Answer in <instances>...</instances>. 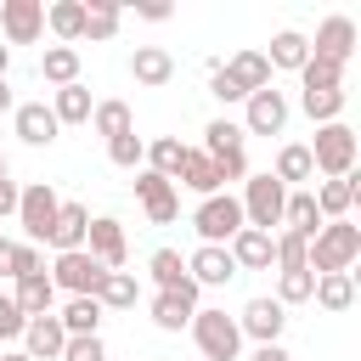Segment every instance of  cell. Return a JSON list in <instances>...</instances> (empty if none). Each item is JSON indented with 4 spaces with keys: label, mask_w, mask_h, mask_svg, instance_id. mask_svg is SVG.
Instances as JSON below:
<instances>
[{
    "label": "cell",
    "mask_w": 361,
    "mask_h": 361,
    "mask_svg": "<svg viewBox=\"0 0 361 361\" xmlns=\"http://www.w3.org/2000/svg\"><path fill=\"white\" fill-rule=\"evenodd\" d=\"M192 226H197V237H203V243L226 248V243L243 231V203H237L231 192H214V197H203V203H197Z\"/></svg>",
    "instance_id": "obj_6"
},
{
    "label": "cell",
    "mask_w": 361,
    "mask_h": 361,
    "mask_svg": "<svg viewBox=\"0 0 361 361\" xmlns=\"http://www.w3.org/2000/svg\"><path fill=\"white\" fill-rule=\"evenodd\" d=\"M90 124H96V135H102V141H113V135H130V130H135V118H130V107H124V102H96V107H90Z\"/></svg>",
    "instance_id": "obj_39"
},
{
    "label": "cell",
    "mask_w": 361,
    "mask_h": 361,
    "mask_svg": "<svg viewBox=\"0 0 361 361\" xmlns=\"http://www.w3.org/2000/svg\"><path fill=\"white\" fill-rule=\"evenodd\" d=\"M197 293H203L197 282H186V288H175V293H152V305H147V310H152V327H158V333H180V327L192 322V310H197Z\"/></svg>",
    "instance_id": "obj_14"
},
{
    "label": "cell",
    "mask_w": 361,
    "mask_h": 361,
    "mask_svg": "<svg viewBox=\"0 0 361 361\" xmlns=\"http://www.w3.org/2000/svg\"><path fill=\"white\" fill-rule=\"evenodd\" d=\"M6 271H11V243L0 237V276H6Z\"/></svg>",
    "instance_id": "obj_51"
},
{
    "label": "cell",
    "mask_w": 361,
    "mask_h": 361,
    "mask_svg": "<svg viewBox=\"0 0 361 361\" xmlns=\"http://www.w3.org/2000/svg\"><path fill=\"white\" fill-rule=\"evenodd\" d=\"M282 327H288V310L276 299H248L243 316H237V333L254 338V344H282Z\"/></svg>",
    "instance_id": "obj_12"
},
{
    "label": "cell",
    "mask_w": 361,
    "mask_h": 361,
    "mask_svg": "<svg viewBox=\"0 0 361 361\" xmlns=\"http://www.w3.org/2000/svg\"><path fill=\"white\" fill-rule=\"evenodd\" d=\"M130 79L147 85V90H164V85L175 79V56H169L164 45H135V51H130Z\"/></svg>",
    "instance_id": "obj_18"
},
{
    "label": "cell",
    "mask_w": 361,
    "mask_h": 361,
    "mask_svg": "<svg viewBox=\"0 0 361 361\" xmlns=\"http://www.w3.org/2000/svg\"><path fill=\"white\" fill-rule=\"evenodd\" d=\"M11 305L23 310V322H34V316H51V305H56V288H51V276L39 271V276H23L17 282V293H11Z\"/></svg>",
    "instance_id": "obj_23"
},
{
    "label": "cell",
    "mask_w": 361,
    "mask_h": 361,
    "mask_svg": "<svg viewBox=\"0 0 361 361\" xmlns=\"http://www.w3.org/2000/svg\"><path fill=\"white\" fill-rule=\"evenodd\" d=\"M299 107L310 124H338L344 113V90H299Z\"/></svg>",
    "instance_id": "obj_38"
},
{
    "label": "cell",
    "mask_w": 361,
    "mask_h": 361,
    "mask_svg": "<svg viewBox=\"0 0 361 361\" xmlns=\"http://www.w3.org/2000/svg\"><path fill=\"white\" fill-rule=\"evenodd\" d=\"M226 254H231L237 276H243V271H271V265H276V254H271V231H254V226H243V231L226 243Z\"/></svg>",
    "instance_id": "obj_17"
},
{
    "label": "cell",
    "mask_w": 361,
    "mask_h": 361,
    "mask_svg": "<svg viewBox=\"0 0 361 361\" xmlns=\"http://www.w3.org/2000/svg\"><path fill=\"white\" fill-rule=\"evenodd\" d=\"M147 271H152L158 293H175V288H186V282H192V276H186V259H180L175 248H158V254L147 259Z\"/></svg>",
    "instance_id": "obj_36"
},
{
    "label": "cell",
    "mask_w": 361,
    "mask_h": 361,
    "mask_svg": "<svg viewBox=\"0 0 361 361\" xmlns=\"http://www.w3.org/2000/svg\"><path fill=\"white\" fill-rule=\"evenodd\" d=\"M62 344H68V333H62L56 316H34L23 327V355L28 361H62Z\"/></svg>",
    "instance_id": "obj_19"
},
{
    "label": "cell",
    "mask_w": 361,
    "mask_h": 361,
    "mask_svg": "<svg viewBox=\"0 0 361 361\" xmlns=\"http://www.w3.org/2000/svg\"><path fill=\"white\" fill-rule=\"evenodd\" d=\"M85 254H90L96 265H107V271H124V259H130L124 226H118L113 214H90V226H85Z\"/></svg>",
    "instance_id": "obj_8"
},
{
    "label": "cell",
    "mask_w": 361,
    "mask_h": 361,
    "mask_svg": "<svg viewBox=\"0 0 361 361\" xmlns=\"http://www.w3.org/2000/svg\"><path fill=\"white\" fill-rule=\"evenodd\" d=\"M6 68H11V45L0 39V79H6Z\"/></svg>",
    "instance_id": "obj_53"
},
{
    "label": "cell",
    "mask_w": 361,
    "mask_h": 361,
    "mask_svg": "<svg viewBox=\"0 0 361 361\" xmlns=\"http://www.w3.org/2000/svg\"><path fill=\"white\" fill-rule=\"evenodd\" d=\"M192 338H197V355L203 361H237V350H243V333H237V316H226V310H192Z\"/></svg>",
    "instance_id": "obj_3"
},
{
    "label": "cell",
    "mask_w": 361,
    "mask_h": 361,
    "mask_svg": "<svg viewBox=\"0 0 361 361\" xmlns=\"http://www.w3.org/2000/svg\"><path fill=\"white\" fill-rule=\"evenodd\" d=\"M90 90L85 85H62L56 96H51V113H56V124H90Z\"/></svg>",
    "instance_id": "obj_33"
},
{
    "label": "cell",
    "mask_w": 361,
    "mask_h": 361,
    "mask_svg": "<svg viewBox=\"0 0 361 361\" xmlns=\"http://www.w3.org/2000/svg\"><path fill=\"white\" fill-rule=\"evenodd\" d=\"M310 288H316L310 271H276V305H282V310H288V305H305Z\"/></svg>",
    "instance_id": "obj_41"
},
{
    "label": "cell",
    "mask_w": 361,
    "mask_h": 361,
    "mask_svg": "<svg viewBox=\"0 0 361 361\" xmlns=\"http://www.w3.org/2000/svg\"><path fill=\"white\" fill-rule=\"evenodd\" d=\"M226 73L237 79V90H243V96H254V90H265V85H271V62H265V51H237V56L226 62Z\"/></svg>",
    "instance_id": "obj_26"
},
{
    "label": "cell",
    "mask_w": 361,
    "mask_h": 361,
    "mask_svg": "<svg viewBox=\"0 0 361 361\" xmlns=\"http://www.w3.org/2000/svg\"><path fill=\"white\" fill-rule=\"evenodd\" d=\"M310 299H316L322 310H333V316H344V310L355 305V276H350V271H327V276H316V288H310Z\"/></svg>",
    "instance_id": "obj_24"
},
{
    "label": "cell",
    "mask_w": 361,
    "mask_h": 361,
    "mask_svg": "<svg viewBox=\"0 0 361 361\" xmlns=\"http://www.w3.org/2000/svg\"><path fill=\"white\" fill-rule=\"evenodd\" d=\"M186 276H192L197 288H226V282L237 276V265H231V254H226V248H214V243H197V248L186 254Z\"/></svg>",
    "instance_id": "obj_15"
},
{
    "label": "cell",
    "mask_w": 361,
    "mask_h": 361,
    "mask_svg": "<svg viewBox=\"0 0 361 361\" xmlns=\"http://www.w3.org/2000/svg\"><path fill=\"white\" fill-rule=\"evenodd\" d=\"M180 158H186V147H180V135H158V141H147V169L152 175H164V180H175L180 175Z\"/></svg>",
    "instance_id": "obj_35"
},
{
    "label": "cell",
    "mask_w": 361,
    "mask_h": 361,
    "mask_svg": "<svg viewBox=\"0 0 361 361\" xmlns=\"http://www.w3.org/2000/svg\"><path fill=\"white\" fill-rule=\"evenodd\" d=\"M39 271H45L39 248H34V243H11V271H6V276H17V282H23V276H39Z\"/></svg>",
    "instance_id": "obj_44"
},
{
    "label": "cell",
    "mask_w": 361,
    "mask_h": 361,
    "mask_svg": "<svg viewBox=\"0 0 361 361\" xmlns=\"http://www.w3.org/2000/svg\"><path fill=\"white\" fill-rule=\"evenodd\" d=\"M11 214H17V180L6 175L0 180V220H11Z\"/></svg>",
    "instance_id": "obj_49"
},
{
    "label": "cell",
    "mask_w": 361,
    "mask_h": 361,
    "mask_svg": "<svg viewBox=\"0 0 361 361\" xmlns=\"http://www.w3.org/2000/svg\"><path fill=\"white\" fill-rule=\"evenodd\" d=\"M45 34V0H0V39L34 45Z\"/></svg>",
    "instance_id": "obj_9"
},
{
    "label": "cell",
    "mask_w": 361,
    "mask_h": 361,
    "mask_svg": "<svg viewBox=\"0 0 361 361\" xmlns=\"http://www.w3.org/2000/svg\"><path fill=\"white\" fill-rule=\"evenodd\" d=\"M6 175H11V164H6V152H0V180H6Z\"/></svg>",
    "instance_id": "obj_55"
},
{
    "label": "cell",
    "mask_w": 361,
    "mask_h": 361,
    "mask_svg": "<svg viewBox=\"0 0 361 361\" xmlns=\"http://www.w3.org/2000/svg\"><path fill=\"white\" fill-rule=\"evenodd\" d=\"M282 226H288L293 237H305V243H310V237L322 231V214H316V197H310V192H288V203H282Z\"/></svg>",
    "instance_id": "obj_30"
},
{
    "label": "cell",
    "mask_w": 361,
    "mask_h": 361,
    "mask_svg": "<svg viewBox=\"0 0 361 361\" xmlns=\"http://www.w3.org/2000/svg\"><path fill=\"white\" fill-rule=\"evenodd\" d=\"M45 28H51L62 45L85 39V0H56V6H45Z\"/></svg>",
    "instance_id": "obj_28"
},
{
    "label": "cell",
    "mask_w": 361,
    "mask_h": 361,
    "mask_svg": "<svg viewBox=\"0 0 361 361\" xmlns=\"http://www.w3.org/2000/svg\"><path fill=\"white\" fill-rule=\"evenodd\" d=\"M124 23V11L113 0H85V39H113Z\"/></svg>",
    "instance_id": "obj_37"
},
{
    "label": "cell",
    "mask_w": 361,
    "mask_h": 361,
    "mask_svg": "<svg viewBox=\"0 0 361 361\" xmlns=\"http://www.w3.org/2000/svg\"><path fill=\"white\" fill-rule=\"evenodd\" d=\"M355 152H361V141H355V130L338 118V124H316V147H310V169H322L327 180H344V175H355Z\"/></svg>",
    "instance_id": "obj_2"
},
{
    "label": "cell",
    "mask_w": 361,
    "mask_h": 361,
    "mask_svg": "<svg viewBox=\"0 0 361 361\" xmlns=\"http://www.w3.org/2000/svg\"><path fill=\"white\" fill-rule=\"evenodd\" d=\"M11 124H17V141L23 147H51L56 141V113L45 107V102H23V107H11Z\"/></svg>",
    "instance_id": "obj_16"
},
{
    "label": "cell",
    "mask_w": 361,
    "mask_h": 361,
    "mask_svg": "<svg viewBox=\"0 0 361 361\" xmlns=\"http://www.w3.org/2000/svg\"><path fill=\"white\" fill-rule=\"evenodd\" d=\"M243 226H254V231H271V226H282V203H288V186L265 169V175H248L243 180Z\"/></svg>",
    "instance_id": "obj_4"
},
{
    "label": "cell",
    "mask_w": 361,
    "mask_h": 361,
    "mask_svg": "<svg viewBox=\"0 0 361 361\" xmlns=\"http://www.w3.org/2000/svg\"><path fill=\"white\" fill-rule=\"evenodd\" d=\"M248 361H293V355H288V350H282V344H259V350H254V355H248Z\"/></svg>",
    "instance_id": "obj_50"
},
{
    "label": "cell",
    "mask_w": 361,
    "mask_h": 361,
    "mask_svg": "<svg viewBox=\"0 0 361 361\" xmlns=\"http://www.w3.org/2000/svg\"><path fill=\"white\" fill-rule=\"evenodd\" d=\"M243 141H248V135H243V124L214 118V124L203 130V147H197V152H203V158H231V152H243Z\"/></svg>",
    "instance_id": "obj_34"
},
{
    "label": "cell",
    "mask_w": 361,
    "mask_h": 361,
    "mask_svg": "<svg viewBox=\"0 0 361 361\" xmlns=\"http://www.w3.org/2000/svg\"><path fill=\"white\" fill-rule=\"evenodd\" d=\"M299 90H344V68H333V62H305L299 68Z\"/></svg>",
    "instance_id": "obj_40"
},
{
    "label": "cell",
    "mask_w": 361,
    "mask_h": 361,
    "mask_svg": "<svg viewBox=\"0 0 361 361\" xmlns=\"http://www.w3.org/2000/svg\"><path fill=\"white\" fill-rule=\"evenodd\" d=\"M107 158H113L118 169H141V158H147V141H141L135 130H130V135H113V141H107Z\"/></svg>",
    "instance_id": "obj_43"
},
{
    "label": "cell",
    "mask_w": 361,
    "mask_h": 361,
    "mask_svg": "<svg viewBox=\"0 0 361 361\" xmlns=\"http://www.w3.org/2000/svg\"><path fill=\"white\" fill-rule=\"evenodd\" d=\"M11 107H17V102H11V85L0 79V113H11Z\"/></svg>",
    "instance_id": "obj_52"
},
{
    "label": "cell",
    "mask_w": 361,
    "mask_h": 361,
    "mask_svg": "<svg viewBox=\"0 0 361 361\" xmlns=\"http://www.w3.org/2000/svg\"><path fill=\"white\" fill-rule=\"evenodd\" d=\"M135 299H141V282L130 271H107V282L96 288V305L102 310H135Z\"/></svg>",
    "instance_id": "obj_32"
},
{
    "label": "cell",
    "mask_w": 361,
    "mask_h": 361,
    "mask_svg": "<svg viewBox=\"0 0 361 361\" xmlns=\"http://www.w3.org/2000/svg\"><path fill=\"white\" fill-rule=\"evenodd\" d=\"M102 282H107V265H96L85 248L56 254V265H51V288H68V299H96Z\"/></svg>",
    "instance_id": "obj_7"
},
{
    "label": "cell",
    "mask_w": 361,
    "mask_h": 361,
    "mask_svg": "<svg viewBox=\"0 0 361 361\" xmlns=\"http://www.w3.org/2000/svg\"><path fill=\"white\" fill-rule=\"evenodd\" d=\"M135 197H141V209H147V220H152V226H169V220L180 214L175 180H164V175H152V169H141V175H135Z\"/></svg>",
    "instance_id": "obj_13"
},
{
    "label": "cell",
    "mask_w": 361,
    "mask_h": 361,
    "mask_svg": "<svg viewBox=\"0 0 361 361\" xmlns=\"http://www.w3.org/2000/svg\"><path fill=\"white\" fill-rule=\"evenodd\" d=\"M135 17H147V23H169V6H164V0H135Z\"/></svg>",
    "instance_id": "obj_48"
},
{
    "label": "cell",
    "mask_w": 361,
    "mask_h": 361,
    "mask_svg": "<svg viewBox=\"0 0 361 361\" xmlns=\"http://www.w3.org/2000/svg\"><path fill=\"white\" fill-rule=\"evenodd\" d=\"M85 226H90V209H85V203H62L45 243H51L56 254H73V248H85Z\"/></svg>",
    "instance_id": "obj_21"
},
{
    "label": "cell",
    "mask_w": 361,
    "mask_h": 361,
    "mask_svg": "<svg viewBox=\"0 0 361 361\" xmlns=\"http://www.w3.org/2000/svg\"><path fill=\"white\" fill-rule=\"evenodd\" d=\"M175 180H180V186H192L197 197H214V192H226V186H220V169H214V164H209L197 147H186V158H180V175H175Z\"/></svg>",
    "instance_id": "obj_27"
},
{
    "label": "cell",
    "mask_w": 361,
    "mask_h": 361,
    "mask_svg": "<svg viewBox=\"0 0 361 361\" xmlns=\"http://www.w3.org/2000/svg\"><path fill=\"white\" fill-rule=\"evenodd\" d=\"M310 56H316V62H333V68H350V56H355V23H350L344 11L322 17V28H316V39H310Z\"/></svg>",
    "instance_id": "obj_10"
},
{
    "label": "cell",
    "mask_w": 361,
    "mask_h": 361,
    "mask_svg": "<svg viewBox=\"0 0 361 361\" xmlns=\"http://www.w3.org/2000/svg\"><path fill=\"white\" fill-rule=\"evenodd\" d=\"M265 62H271V68H288V73H299V68L310 62V39H305L299 28H276V34H271V51H265Z\"/></svg>",
    "instance_id": "obj_22"
},
{
    "label": "cell",
    "mask_w": 361,
    "mask_h": 361,
    "mask_svg": "<svg viewBox=\"0 0 361 361\" xmlns=\"http://www.w3.org/2000/svg\"><path fill=\"white\" fill-rule=\"evenodd\" d=\"M39 79L45 85H79V51L73 45H45V56H39Z\"/></svg>",
    "instance_id": "obj_29"
},
{
    "label": "cell",
    "mask_w": 361,
    "mask_h": 361,
    "mask_svg": "<svg viewBox=\"0 0 361 361\" xmlns=\"http://www.w3.org/2000/svg\"><path fill=\"white\" fill-rule=\"evenodd\" d=\"M23 310L11 305V293H0V344H11V338H23Z\"/></svg>",
    "instance_id": "obj_47"
},
{
    "label": "cell",
    "mask_w": 361,
    "mask_h": 361,
    "mask_svg": "<svg viewBox=\"0 0 361 361\" xmlns=\"http://www.w3.org/2000/svg\"><path fill=\"white\" fill-rule=\"evenodd\" d=\"M209 96H214V102H248V96L237 90V79L226 73V62H214V68H209Z\"/></svg>",
    "instance_id": "obj_45"
},
{
    "label": "cell",
    "mask_w": 361,
    "mask_h": 361,
    "mask_svg": "<svg viewBox=\"0 0 361 361\" xmlns=\"http://www.w3.org/2000/svg\"><path fill=\"white\" fill-rule=\"evenodd\" d=\"M102 316H107V310H102L96 299H68V305L56 310V322H62L68 338H96V333H102Z\"/></svg>",
    "instance_id": "obj_25"
},
{
    "label": "cell",
    "mask_w": 361,
    "mask_h": 361,
    "mask_svg": "<svg viewBox=\"0 0 361 361\" xmlns=\"http://www.w3.org/2000/svg\"><path fill=\"white\" fill-rule=\"evenodd\" d=\"M282 186H305V180H316V169H310V147H299V141H288V147H276V169H271Z\"/></svg>",
    "instance_id": "obj_31"
},
{
    "label": "cell",
    "mask_w": 361,
    "mask_h": 361,
    "mask_svg": "<svg viewBox=\"0 0 361 361\" xmlns=\"http://www.w3.org/2000/svg\"><path fill=\"white\" fill-rule=\"evenodd\" d=\"M310 197H316V214H322V226H327V220H344V214L355 209L361 186H355V175H344V180H322Z\"/></svg>",
    "instance_id": "obj_20"
},
{
    "label": "cell",
    "mask_w": 361,
    "mask_h": 361,
    "mask_svg": "<svg viewBox=\"0 0 361 361\" xmlns=\"http://www.w3.org/2000/svg\"><path fill=\"white\" fill-rule=\"evenodd\" d=\"M355 259H361V226H350V220H327V226L305 243V265H310V276L350 271Z\"/></svg>",
    "instance_id": "obj_1"
},
{
    "label": "cell",
    "mask_w": 361,
    "mask_h": 361,
    "mask_svg": "<svg viewBox=\"0 0 361 361\" xmlns=\"http://www.w3.org/2000/svg\"><path fill=\"white\" fill-rule=\"evenodd\" d=\"M0 361H28V355L23 350H0Z\"/></svg>",
    "instance_id": "obj_54"
},
{
    "label": "cell",
    "mask_w": 361,
    "mask_h": 361,
    "mask_svg": "<svg viewBox=\"0 0 361 361\" xmlns=\"http://www.w3.org/2000/svg\"><path fill=\"white\" fill-rule=\"evenodd\" d=\"M282 124H288V96L276 85L254 90L248 96V113H243V135H282Z\"/></svg>",
    "instance_id": "obj_11"
},
{
    "label": "cell",
    "mask_w": 361,
    "mask_h": 361,
    "mask_svg": "<svg viewBox=\"0 0 361 361\" xmlns=\"http://www.w3.org/2000/svg\"><path fill=\"white\" fill-rule=\"evenodd\" d=\"M271 254H276V271H310L305 265V237H293V231H276Z\"/></svg>",
    "instance_id": "obj_42"
},
{
    "label": "cell",
    "mask_w": 361,
    "mask_h": 361,
    "mask_svg": "<svg viewBox=\"0 0 361 361\" xmlns=\"http://www.w3.org/2000/svg\"><path fill=\"white\" fill-rule=\"evenodd\" d=\"M62 361H107L102 333H96V338H68V344H62Z\"/></svg>",
    "instance_id": "obj_46"
},
{
    "label": "cell",
    "mask_w": 361,
    "mask_h": 361,
    "mask_svg": "<svg viewBox=\"0 0 361 361\" xmlns=\"http://www.w3.org/2000/svg\"><path fill=\"white\" fill-rule=\"evenodd\" d=\"M56 209H62V197H56L51 180H28V186H17V226L28 231V243H45V237H51Z\"/></svg>",
    "instance_id": "obj_5"
}]
</instances>
